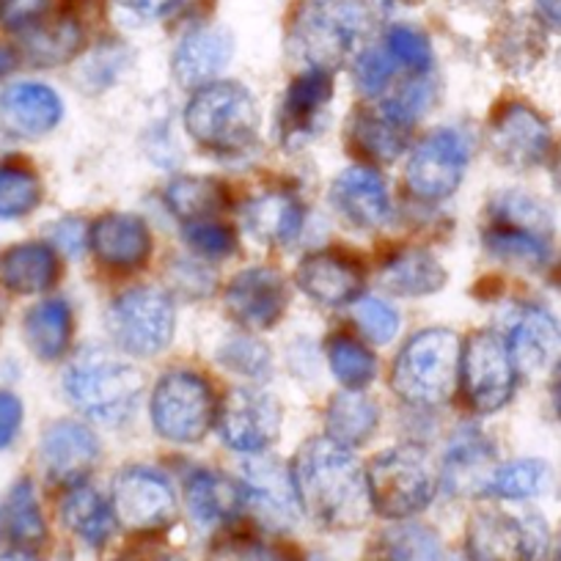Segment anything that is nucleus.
I'll return each instance as SVG.
<instances>
[{
  "label": "nucleus",
  "instance_id": "obj_1",
  "mask_svg": "<svg viewBox=\"0 0 561 561\" xmlns=\"http://www.w3.org/2000/svg\"><path fill=\"white\" fill-rule=\"evenodd\" d=\"M293 482L300 512L317 526L350 531L369 520L371 499L364 466L353 449L328 435L306 440L295 457Z\"/></svg>",
  "mask_w": 561,
  "mask_h": 561
},
{
  "label": "nucleus",
  "instance_id": "obj_2",
  "mask_svg": "<svg viewBox=\"0 0 561 561\" xmlns=\"http://www.w3.org/2000/svg\"><path fill=\"white\" fill-rule=\"evenodd\" d=\"M369 28V0H304L289 25V50L309 69L331 72Z\"/></svg>",
  "mask_w": 561,
  "mask_h": 561
},
{
  "label": "nucleus",
  "instance_id": "obj_3",
  "mask_svg": "<svg viewBox=\"0 0 561 561\" xmlns=\"http://www.w3.org/2000/svg\"><path fill=\"white\" fill-rule=\"evenodd\" d=\"M462 342L449 328H427L408 339L391 371V388L415 408L446 404L460 382Z\"/></svg>",
  "mask_w": 561,
  "mask_h": 561
},
{
  "label": "nucleus",
  "instance_id": "obj_4",
  "mask_svg": "<svg viewBox=\"0 0 561 561\" xmlns=\"http://www.w3.org/2000/svg\"><path fill=\"white\" fill-rule=\"evenodd\" d=\"M185 127L196 144L218 154H240L253 147L259 107L251 91L234 80L207 83L185 107Z\"/></svg>",
  "mask_w": 561,
  "mask_h": 561
},
{
  "label": "nucleus",
  "instance_id": "obj_5",
  "mask_svg": "<svg viewBox=\"0 0 561 561\" xmlns=\"http://www.w3.org/2000/svg\"><path fill=\"white\" fill-rule=\"evenodd\" d=\"M484 245L493 256L517 267L539 270L553 248V218L548 207L523 191H506L490 207Z\"/></svg>",
  "mask_w": 561,
  "mask_h": 561
},
{
  "label": "nucleus",
  "instance_id": "obj_6",
  "mask_svg": "<svg viewBox=\"0 0 561 561\" xmlns=\"http://www.w3.org/2000/svg\"><path fill=\"white\" fill-rule=\"evenodd\" d=\"M67 393L75 408L102 424H122L135 413L144 380L135 366L113 355L89 350L67 371Z\"/></svg>",
  "mask_w": 561,
  "mask_h": 561
},
{
  "label": "nucleus",
  "instance_id": "obj_7",
  "mask_svg": "<svg viewBox=\"0 0 561 561\" xmlns=\"http://www.w3.org/2000/svg\"><path fill=\"white\" fill-rule=\"evenodd\" d=\"M371 510L380 515L404 520L415 512L427 510L435 499L438 477L430 455L421 446L404 444L377 455L366 468Z\"/></svg>",
  "mask_w": 561,
  "mask_h": 561
},
{
  "label": "nucleus",
  "instance_id": "obj_8",
  "mask_svg": "<svg viewBox=\"0 0 561 561\" xmlns=\"http://www.w3.org/2000/svg\"><path fill=\"white\" fill-rule=\"evenodd\" d=\"M218 419L215 393L196 371H169L152 391V424L160 438L198 444Z\"/></svg>",
  "mask_w": 561,
  "mask_h": 561
},
{
  "label": "nucleus",
  "instance_id": "obj_9",
  "mask_svg": "<svg viewBox=\"0 0 561 561\" xmlns=\"http://www.w3.org/2000/svg\"><path fill=\"white\" fill-rule=\"evenodd\" d=\"M517 366L506 339L493 331H479L462 344L460 382L471 410L488 415L510 404L517 388Z\"/></svg>",
  "mask_w": 561,
  "mask_h": 561
},
{
  "label": "nucleus",
  "instance_id": "obj_10",
  "mask_svg": "<svg viewBox=\"0 0 561 561\" xmlns=\"http://www.w3.org/2000/svg\"><path fill=\"white\" fill-rule=\"evenodd\" d=\"M174 304L160 289H133L107 311V331L129 355H158L174 339Z\"/></svg>",
  "mask_w": 561,
  "mask_h": 561
},
{
  "label": "nucleus",
  "instance_id": "obj_11",
  "mask_svg": "<svg viewBox=\"0 0 561 561\" xmlns=\"http://www.w3.org/2000/svg\"><path fill=\"white\" fill-rule=\"evenodd\" d=\"M471 147L460 129H435L413 149L404 169L408 191L421 202H444L460 187Z\"/></svg>",
  "mask_w": 561,
  "mask_h": 561
},
{
  "label": "nucleus",
  "instance_id": "obj_12",
  "mask_svg": "<svg viewBox=\"0 0 561 561\" xmlns=\"http://www.w3.org/2000/svg\"><path fill=\"white\" fill-rule=\"evenodd\" d=\"M113 515L135 534H154L176 520V499L169 479L154 468H127L113 482Z\"/></svg>",
  "mask_w": 561,
  "mask_h": 561
},
{
  "label": "nucleus",
  "instance_id": "obj_13",
  "mask_svg": "<svg viewBox=\"0 0 561 561\" xmlns=\"http://www.w3.org/2000/svg\"><path fill=\"white\" fill-rule=\"evenodd\" d=\"M548 528L539 517L479 512L468 523V561H542Z\"/></svg>",
  "mask_w": 561,
  "mask_h": 561
},
{
  "label": "nucleus",
  "instance_id": "obj_14",
  "mask_svg": "<svg viewBox=\"0 0 561 561\" xmlns=\"http://www.w3.org/2000/svg\"><path fill=\"white\" fill-rule=\"evenodd\" d=\"M280 404L259 388H234L218 408V433L229 449L259 455L280 435Z\"/></svg>",
  "mask_w": 561,
  "mask_h": 561
},
{
  "label": "nucleus",
  "instance_id": "obj_15",
  "mask_svg": "<svg viewBox=\"0 0 561 561\" xmlns=\"http://www.w3.org/2000/svg\"><path fill=\"white\" fill-rule=\"evenodd\" d=\"M490 144L510 169H537L553 152V129L528 102H506L490 124Z\"/></svg>",
  "mask_w": 561,
  "mask_h": 561
},
{
  "label": "nucleus",
  "instance_id": "obj_16",
  "mask_svg": "<svg viewBox=\"0 0 561 561\" xmlns=\"http://www.w3.org/2000/svg\"><path fill=\"white\" fill-rule=\"evenodd\" d=\"M287 309V284L275 270L248 267L226 289V311L248 331H267Z\"/></svg>",
  "mask_w": 561,
  "mask_h": 561
},
{
  "label": "nucleus",
  "instance_id": "obj_17",
  "mask_svg": "<svg viewBox=\"0 0 561 561\" xmlns=\"http://www.w3.org/2000/svg\"><path fill=\"white\" fill-rule=\"evenodd\" d=\"M39 460L53 482L75 488V484H83V479L100 460V440L83 424L58 421L42 438Z\"/></svg>",
  "mask_w": 561,
  "mask_h": 561
},
{
  "label": "nucleus",
  "instance_id": "obj_18",
  "mask_svg": "<svg viewBox=\"0 0 561 561\" xmlns=\"http://www.w3.org/2000/svg\"><path fill=\"white\" fill-rule=\"evenodd\" d=\"M298 284L317 304L344 306L364 293V267L347 253L317 251L298 264Z\"/></svg>",
  "mask_w": 561,
  "mask_h": 561
},
{
  "label": "nucleus",
  "instance_id": "obj_19",
  "mask_svg": "<svg viewBox=\"0 0 561 561\" xmlns=\"http://www.w3.org/2000/svg\"><path fill=\"white\" fill-rule=\"evenodd\" d=\"M506 347L515 358L517 371H542L561 355V322L542 306H520L512 317Z\"/></svg>",
  "mask_w": 561,
  "mask_h": 561
},
{
  "label": "nucleus",
  "instance_id": "obj_20",
  "mask_svg": "<svg viewBox=\"0 0 561 561\" xmlns=\"http://www.w3.org/2000/svg\"><path fill=\"white\" fill-rule=\"evenodd\" d=\"M89 245L111 270H138L152 256V234L138 215H102L89 229Z\"/></svg>",
  "mask_w": 561,
  "mask_h": 561
},
{
  "label": "nucleus",
  "instance_id": "obj_21",
  "mask_svg": "<svg viewBox=\"0 0 561 561\" xmlns=\"http://www.w3.org/2000/svg\"><path fill=\"white\" fill-rule=\"evenodd\" d=\"M64 102L50 85L23 80L0 94V122L18 138H42L61 124Z\"/></svg>",
  "mask_w": 561,
  "mask_h": 561
},
{
  "label": "nucleus",
  "instance_id": "obj_22",
  "mask_svg": "<svg viewBox=\"0 0 561 561\" xmlns=\"http://www.w3.org/2000/svg\"><path fill=\"white\" fill-rule=\"evenodd\" d=\"M331 202L336 213L355 229H377L391 215V198H388L386 182L369 165H353L342 171L333 182Z\"/></svg>",
  "mask_w": 561,
  "mask_h": 561
},
{
  "label": "nucleus",
  "instance_id": "obj_23",
  "mask_svg": "<svg viewBox=\"0 0 561 561\" xmlns=\"http://www.w3.org/2000/svg\"><path fill=\"white\" fill-rule=\"evenodd\" d=\"M231 53H234V39L229 31L204 25V28H193L182 36L174 58H171V67L185 89H202V85L213 83L215 75L224 72L226 64L231 61Z\"/></svg>",
  "mask_w": 561,
  "mask_h": 561
},
{
  "label": "nucleus",
  "instance_id": "obj_24",
  "mask_svg": "<svg viewBox=\"0 0 561 561\" xmlns=\"http://www.w3.org/2000/svg\"><path fill=\"white\" fill-rule=\"evenodd\" d=\"M242 488H245V501L253 504L256 515L273 526H289L298 517L300 504L298 493H295L293 471H284L270 457H256V460L245 462V473H242Z\"/></svg>",
  "mask_w": 561,
  "mask_h": 561
},
{
  "label": "nucleus",
  "instance_id": "obj_25",
  "mask_svg": "<svg viewBox=\"0 0 561 561\" xmlns=\"http://www.w3.org/2000/svg\"><path fill=\"white\" fill-rule=\"evenodd\" d=\"M58 253L45 242H20L0 256V280L14 295H39L56 287Z\"/></svg>",
  "mask_w": 561,
  "mask_h": 561
},
{
  "label": "nucleus",
  "instance_id": "obj_26",
  "mask_svg": "<svg viewBox=\"0 0 561 561\" xmlns=\"http://www.w3.org/2000/svg\"><path fill=\"white\" fill-rule=\"evenodd\" d=\"M187 510L202 526L231 523L245 506V488L218 471H193L185 484Z\"/></svg>",
  "mask_w": 561,
  "mask_h": 561
},
{
  "label": "nucleus",
  "instance_id": "obj_27",
  "mask_svg": "<svg viewBox=\"0 0 561 561\" xmlns=\"http://www.w3.org/2000/svg\"><path fill=\"white\" fill-rule=\"evenodd\" d=\"M306 209L293 193L267 191L251 198L245 207V226L256 240L267 245H287L304 229Z\"/></svg>",
  "mask_w": 561,
  "mask_h": 561
},
{
  "label": "nucleus",
  "instance_id": "obj_28",
  "mask_svg": "<svg viewBox=\"0 0 561 561\" xmlns=\"http://www.w3.org/2000/svg\"><path fill=\"white\" fill-rule=\"evenodd\" d=\"M493 446L479 430H462L446 451L444 479L451 493H484L493 473Z\"/></svg>",
  "mask_w": 561,
  "mask_h": 561
},
{
  "label": "nucleus",
  "instance_id": "obj_29",
  "mask_svg": "<svg viewBox=\"0 0 561 561\" xmlns=\"http://www.w3.org/2000/svg\"><path fill=\"white\" fill-rule=\"evenodd\" d=\"M380 284L382 289L399 295V298H424V295H435L446 287V270L433 253L408 248V251L393 253L382 264Z\"/></svg>",
  "mask_w": 561,
  "mask_h": 561
},
{
  "label": "nucleus",
  "instance_id": "obj_30",
  "mask_svg": "<svg viewBox=\"0 0 561 561\" xmlns=\"http://www.w3.org/2000/svg\"><path fill=\"white\" fill-rule=\"evenodd\" d=\"M408 124L399 122L386 107L358 111L347 127L350 147L375 163H393L408 144Z\"/></svg>",
  "mask_w": 561,
  "mask_h": 561
},
{
  "label": "nucleus",
  "instance_id": "obj_31",
  "mask_svg": "<svg viewBox=\"0 0 561 561\" xmlns=\"http://www.w3.org/2000/svg\"><path fill=\"white\" fill-rule=\"evenodd\" d=\"M333 80L325 69H306L293 80L287 89L284 105H280V129L284 135H306L320 118L322 107L331 102Z\"/></svg>",
  "mask_w": 561,
  "mask_h": 561
},
{
  "label": "nucleus",
  "instance_id": "obj_32",
  "mask_svg": "<svg viewBox=\"0 0 561 561\" xmlns=\"http://www.w3.org/2000/svg\"><path fill=\"white\" fill-rule=\"evenodd\" d=\"M61 517L69 531L89 548H102L118 526L113 506L89 484H75L61 501Z\"/></svg>",
  "mask_w": 561,
  "mask_h": 561
},
{
  "label": "nucleus",
  "instance_id": "obj_33",
  "mask_svg": "<svg viewBox=\"0 0 561 561\" xmlns=\"http://www.w3.org/2000/svg\"><path fill=\"white\" fill-rule=\"evenodd\" d=\"M377 424H380V408L375 404V399L364 397L360 391H350V388L336 393L325 410L328 438L347 449L366 444Z\"/></svg>",
  "mask_w": 561,
  "mask_h": 561
},
{
  "label": "nucleus",
  "instance_id": "obj_34",
  "mask_svg": "<svg viewBox=\"0 0 561 561\" xmlns=\"http://www.w3.org/2000/svg\"><path fill=\"white\" fill-rule=\"evenodd\" d=\"M25 342L36 358L56 360L67 353L72 342V311L61 298L42 300L25 317Z\"/></svg>",
  "mask_w": 561,
  "mask_h": 561
},
{
  "label": "nucleus",
  "instance_id": "obj_35",
  "mask_svg": "<svg viewBox=\"0 0 561 561\" xmlns=\"http://www.w3.org/2000/svg\"><path fill=\"white\" fill-rule=\"evenodd\" d=\"M23 47L31 64L39 67H58L75 58L83 47V28L75 18H53L39 20L23 31Z\"/></svg>",
  "mask_w": 561,
  "mask_h": 561
},
{
  "label": "nucleus",
  "instance_id": "obj_36",
  "mask_svg": "<svg viewBox=\"0 0 561 561\" xmlns=\"http://www.w3.org/2000/svg\"><path fill=\"white\" fill-rule=\"evenodd\" d=\"M545 47V31L539 20L531 18H512L501 25L499 36H495V56L504 69L512 75H526L542 61Z\"/></svg>",
  "mask_w": 561,
  "mask_h": 561
},
{
  "label": "nucleus",
  "instance_id": "obj_37",
  "mask_svg": "<svg viewBox=\"0 0 561 561\" xmlns=\"http://www.w3.org/2000/svg\"><path fill=\"white\" fill-rule=\"evenodd\" d=\"M229 204L224 182L209 176H182L165 187V207L185 224L215 218Z\"/></svg>",
  "mask_w": 561,
  "mask_h": 561
},
{
  "label": "nucleus",
  "instance_id": "obj_38",
  "mask_svg": "<svg viewBox=\"0 0 561 561\" xmlns=\"http://www.w3.org/2000/svg\"><path fill=\"white\" fill-rule=\"evenodd\" d=\"M377 561H444V545L433 528L399 523L377 539Z\"/></svg>",
  "mask_w": 561,
  "mask_h": 561
},
{
  "label": "nucleus",
  "instance_id": "obj_39",
  "mask_svg": "<svg viewBox=\"0 0 561 561\" xmlns=\"http://www.w3.org/2000/svg\"><path fill=\"white\" fill-rule=\"evenodd\" d=\"M7 531L12 537V542L23 550H36L39 545H45L47 539V526L45 517H42L39 501H36L34 484L28 479H20L12 488L7 499Z\"/></svg>",
  "mask_w": 561,
  "mask_h": 561
},
{
  "label": "nucleus",
  "instance_id": "obj_40",
  "mask_svg": "<svg viewBox=\"0 0 561 561\" xmlns=\"http://www.w3.org/2000/svg\"><path fill=\"white\" fill-rule=\"evenodd\" d=\"M548 466L542 460H510L504 466H495L484 484V495L504 501H526L542 493L548 488Z\"/></svg>",
  "mask_w": 561,
  "mask_h": 561
},
{
  "label": "nucleus",
  "instance_id": "obj_41",
  "mask_svg": "<svg viewBox=\"0 0 561 561\" xmlns=\"http://www.w3.org/2000/svg\"><path fill=\"white\" fill-rule=\"evenodd\" d=\"M328 364L336 380L350 391H360L369 386L377 375V360L364 342L353 336L336 333L328 342Z\"/></svg>",
  "mask_w": 561,
  "mask_h": 561
},
{
  "label": "nucleus",
  "instance_id": "obj_42",
  "mask_svg": "<svg viewBox=\"0 0 561 561\" xmlns=\"http://www.w3.org/2000/svg\"><path fill=\"white\" fill-rule=\"evenodd\" d=\"M42 202V182L23 163H0V218H23Z\"/></svg>",
  "mask_w": 561,
  "mask_h": 561
},
{
  "label": "nucleus",
  "instance_id": "obj_43",
  "mask_svg": "<svg viewBox=\"0 0 561 561\" xmlns=\"http://www.w3.org/2000/svg\"><path fill=\"white\" fill-rule=\"evenodd\" d=\"M388 56L397 58L399 64L415 75H427L433 69V45L421 31L410 28V25H393L386 34Z\"/></svg>",
  "mask_w": 561,
  "mask_h": 561
},
{
  "label": "nucleus",
  "instance_id": "obj_44",
  "mask_svg": "<svg viewBox=\"0 0 561 561\" xmlns=\"http://www.w3.org/2000/svg\"><path fill=\"white\" fill-rule=\"evenodd\" d=\"M185 240L187 245H191L196 253H202V256L226 259L234 253L237 231L215 218L193 220V224L185 226Z\"/></svg>",
  "mask_w": 561,
  "mask_h": 561
},
{
  "label": "nucleus",
  "instance_id": "obj_45",
  "mask_svg": "<svg viewBox=\"0 0 561 561\" xmlns=\"http://www.w3.org/2000/svg\"><path fill=\"white\" fill-rule=\"evenodd\" d=\"M355 322L375 344L391 342L399 331V314L380 298H360L355 306Z\"/></svg>",
  "mask_w": 561,
  "mask_h": 561
},
{
  "label": "nucleus",
  "instance_id": "obj_46",
  "mask_svg": "<svg viewBox=\"0 0 561 561\" xmlns=\"http://www.w3.org/2000/svg\"><path fill=\"white\" fill-rule=\"evenodd\" d=\"M220 364L245 377H264L270 371V350L256 339H231L220 347Z\"/></svg>",
  "mask_w": 561,
  "mask_h": 561
},
{
  "label": "nucleus",
  "instance_id": "obj_47",
  "mask_svg": "<svg viewBox=\"0 0 561 561\" xmlns=\"http://www.w3.org/2000/svg\"><path fill=\"white\" fill-rule=\"evenodd\" d=\"M391 56L382 50H366L364 56L355 61V85L364 91L366 96H375L386 91L391 83Z\"/></svg>",
  "mask_w": 561,
  "mask_h": 561
},
{
  "label": "nucleus",
  "instance_id": "obj_48",
  "mask_svg": "<svg viewBox=\"0 0 561 561\" xmlns=\"http://www.w3.org/2000/svg\"><path fill=\"white\" fill-rule=\"evenodd\" d=\"M50 0H0V25L9 31H28L45 20Z\"/></svg>",
  "mask_w": 561,
  "mask_h": 561
},
{
  "label": "nucleus",
  "instance_id": "obj_49",
  "mask_svg": "<svg viewBox=\"0 0 561 561\" xmlns=\"http://www.w3.org/2000/svg\"><path fill=\"white\" fill-rule=\"evenodd\" d=\"M207 561H275V556H270L267 548H262V545L253 542V539L234 537L215 545Z\"/></svg>",
  "mask_w": 561,
  "mask_h": 561
},
{
  "label": "nucleus",
  "instance_id": "obj_50",
  "mask_svg": "<svg viewBox=\"0 0 561 561\" xmlns=\"http://www.w3.org/2000/svg\"><path fill=\"white\" fill-rule=\"evenodd\" d=\"M23 427V402L12 391H0V449H9Z\"/></svg>",
  "mask_w": 561,
  "mask_h": 561
},
{
  "label": "nucleus",
  "instance_id": "obj_51",
  "mask_svg": "<svg viewBox=\"0 0 561 561\" xmlns=\"http://www.w3.org/2000/svg\"><path fill=\"white\" fill-rule=\"evenodd\" d=\"M122 12L133 14L140 20H158L165 18L169 12H174L182 0H113Z\"/></svg>",
  "mask_w": 561,
  "mask_h": 561
},
{
  "label": "nucleus",
  "instance_id": "obj_52",
  "mask_svg": "<svg viewBox=\"0 0 561 561\" xmlns=\"http://www.w3.org/2000/svg\"><path fill=\"white\" fill-rule=\"evenodd\" d=\"M53 237L67 253H78L85 242V229L80 220H64V224L56 226Z\"/></svg>",
  "mask_w": 561,
  "mask_h": 561
},
{
  "label": "nucleus",
  "instance_id": "obj_53",
  "mask_svg": "<svg viewBox=\"0 0 561 561\" xmlns=\"http://www.w3.org/2000/svg\"><path fill=\"white\" fill-rule=\"evenodd\" d=\"M534 9H537L539 23L561 31V0H534Z\"/></svg>",
  "mask_w": 561,
  "mask_h": 561
},
{
  "label": "nucleus",
  "instance_id": "obj_54",
  "mask_svg": "<svg viewBox=\"0 0 561 561\" xmlns=\"http://www.w3.org/2000/svg\"><path fill=\"white\" fill-rule=\"evenodd\" d=\"M550 408H553V415L561 421V355L553 364V371H550Z\"/></svg>",
  "mask_w": 561,
  "mask_h": 561
},
{
  "label": "nucleus",
  "instance_id": "obj_55",
  "mask_svg": "<svg viewBox=\"0 0 561 561\" xmlns=\"http://www.w3.org/2000/svg\"><path fill=\"white\" fill-rule=\"evenodd\" d=\"M14 67H18V56H14V50L0 47V78H7Z\"/></svg>",
  "mask_w": 561,
  "mask_h": 561
},
{
  "label": "nucleus",
  "instance_id": "obj_56",
  "mask_svg": "<svg viewBox=\"0 0 561 561\" xmlns=\"http://www.w3.org/2000/svg\"><path fill=\"white\" fill-rule=\"evenodd\" d=\"M0 561H39L31 556V550H18V553H7V556H0Z\"/></svg>",
  "mask_w": 561,
  "mask_h": 561
},
{
  "label": "nucleus",
  "instance_id": "obj_57",
  "mask_svg": "<svg viewBox=\"0 0 561 561\" xmlns=\"http://www.w3.org/2000/svg\"><path fill=\"white\" fill-rule=\"evenodd\" d=\"M163 561H185V559H180V556H165Z\"/></svg>",
  "mask_w": 561,
  "mask_h": 561
},
{
  "label": "nucleus",
  "instance_id": "obj_58",
  "mask_svg": "<svg viewBox=\"0 0 561 561\" xmlns=\"http://www.w3.org/2000/svg\"><path fill=\"white\" fill-rule=\"evenodd\" d=\"M408 3H415V0H408Z\"/></svg>",
  "mask_w": 561,
  "mask_h": 561
}]
</instances>
